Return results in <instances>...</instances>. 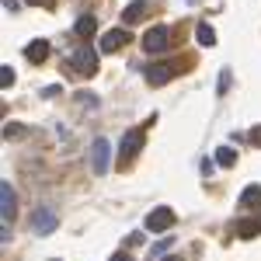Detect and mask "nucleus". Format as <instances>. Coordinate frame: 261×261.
<instances>
[{"label": "nucleus", "instance_id": "nucleus-1", "mask_svg": "<svg viewBox=\"0 0 261 261\" xmlns=\"http://www.w3.org/2000/svg\"><path fill=\"white\" fill-rule=\"evenodd\" d=\"M70 66H73L77 73H84V77H94V73H98V53H94L87 42H81V45L70 53Z\"/></svg>", "mask_w": 261, "mask_h": 261}, {"label": "nucleus", "instance_id": "nucleus-2", "mask_svg": "<svg viewBox=\"0 0 261 261\" xmlns=\"http://www.w3.org/2000/svg\"><path fill=\"white\" fill-rule=\"evenodd\" d=\"M56 226H60V216H56L53 205H39V209H32V233L49 237V233H56Z\"/></svg>", "mask_w": 261, "mask_h": 261}, {"label": "nucleus", "instance_id": "nucleus-3", "mask_svg": "<svg viewBox=\"0 0 261 261\" xmlns=\"http://www.w3.org/2000/svg\"><path fill=\"white\" fill-rule=\"evenodd\" d=\"M167 49H171V28H167V24H157V28H150V32L143 35V53L161 56Z\"/></svg>", "mask_w": 261, "mask_h": 261}, {"label": "nucleus", "instance_id": "nucleus-4", "mask_svg": "<svg viewBox=\"0 0 261 261\" xmlns=\"http://www.w3.org/2000/svg\"><path fill=\"white\" fill-rule=\"evenodd\" d=\"M108 161H112V143L101 136V140L91 143V171L94 174H105L108 171Z\"/></svg>", "mask_w": 261, "mask_h": 261}, {"label": "nucleus", "instance_id": "nucleus-5", "mask_svg": "<svg viewBox=\"0 0 261 261\" xmlns=\"http://www.w3.org/2000/svg\"><path fill=\"white\" fill-rule=\"evenodd\" d=\"M171 226H174V209L171 205H161V209H153L146 216V233H164Z\"/></svg>", "mask_w": 261, "mask_h": 261}, {"label": "nucleus", "instance_id": "nucleus-6", "mask_svg": "<svg viewBox=\"0 0 261 261\" xmlns=\"http://www.w3.org/2000/svg\"><path fill=\"white\" fill-rule=\"evenodd\" d=\"M14 213H18V199H14V188H11L7 181H0V220H4V226H11Z\"/></svg>", "mask_w": 261, "mask_h": 261}, {"label": "nucleus", "instance_id": "nucleus-7", "mask_svg": "<svg viewBox=\"0 0 261 261\" xmlns=\"http://www.w3.org/2000/svg\"><path fill=\"white\" fill-rule=\"evenodd\" d=\"M143 150V129H129L125 136H122V143H119V153H122V164H129L136 153Z\"/></svg>", "mask_w": 261, "mask_h": 261}, {"label": "nucleus", "instance_id": "nucleus-8", "mask_svg": "<svg viewBox=\"0 0 261 261\" xmlns=\"http://www.w3.org/2000/svg\"><path fill=\"white\" fill-rule=\"evenodd\" d=\"M125 42H129V32H122V28H108V32L101 35L98 49H101V53H119Z\"/></svg>", "mask_w": 261, "mask_h": 261}, {"label": "nucleus", "instance_id": "nucleus-9", "mask_svg": "<svg viewBox=\"0 0 261 261\" xmlns=\"http://www.w3.org/2000/svg\"><path fill=\"white\" fill-rule=\"evenodd\" d=\"M143 73H146V84L150 87H161V84L171 81V66L167 63H150V66H143Z\"/></svg>", "mask_w": 261, "mask_h": 261}, {"label": "nucleus", "instance_id": "nucleus-10", "mask_svg": "<svg viewBox=\"0 0 261 261\" xmlns=\"http://www.w3.org/2000/svg\"><path fill=\"white\" fill-rule=\"evenodd\" d=\"M233 230H237V237H244V241H251V237H261V216L233 223Z\"/></svg>", "mask_w": 261, "mask_h": 261}, {"label": "nucleus", "instance_id": "nucleus-11", "mask_svg": "<svg viewBox=\"0 0 261 261\" xmlns=\"http://www.w3.org/2000/svg\"><path fill=\"white\" fill-rule=\"evenodd\" d=\"M49 53H53V49H49V42H45V39H35L28 49H24V56H28L32 63H45V60H49Z\"/></svg>", "mask_w": 261, "mask_h": 261}, {"label": "nucleus", "instance_id": "nucleus-12", "mask_svg": "<svg viewBox=\"0 0 261 261\" xmlns=\"http://www.w3.org/2000/svg\"><path fill=\"white\" fill-rule=\"evenodd\" d=\"M241 205H244V209H251V213H258V209H261V188H258V185H247V188L241 192Z\"/></svg>", "mask_w": 261, "mask_h": 261}, {"label": "nucleus", "instance_id": "nucleus-13", "mask_svg": "<svg viewBox=\"0 0 261 261\" xmlns=\"http://www.w3.org/2000/svg\"><path fill=\"white\" fill-rule=\"evenodd\" d=\"M73 32H77L81 39H91V35L98 32V18H94V14H81L77 24H73Z\"/></svg>", "mask_w": 261, "mask_h": 261}, {"label": "nucleus", "instance_id": "nucleus-14", "mask_svg": "<svg viewBox=\"0 0 261 261\" xmlns=\"http://www.w3.org/2000/svg\"><path fill=\"white\" fill-rule=\"evenodd\" d=\"M143 14H146V4L136 0V4H129V7H125V14H122V18H125V24H136Z\"/></svg>", "mask_w": 261, "mask_h": 261}, {"label": "nucleus", "instance_id": "nucleus-15", "mask_svg": "<svg viewBox=\"0 0 261 261\" xmlns=\"http://www.w3.org/2000/svg\"><path fill=\"white\" fill-rule=\"evenodd\" d=\"M216 164H220V167H233V164H237L233 146H220V150H216Z\"/></svg>", "mask_w": 261, "mask_h": 261}, {"label": "nucleus", "instance_id": "nucleus-16", "mask_svg": "<svg viewBox=\"0 0 261 261\" xmlns=\"http://www.w3.org/2000/svg\"><path fill=\"white\" fill-rule=\"evenodd\" d=\"M195 39H199L202 45L209 49V45H216V32H213L209 24H199V28H195Z\"/></svg>", "mask_w": 261, "mask_h": 261}, {"label": "nucleus", "instance_id": "nucleus-17", "mask_svg": "<svg viewBox=\"0 0 261 261\" xmlns=\"http://www.w3.org/2000/svg\"><path fill=\"white\" fill-rule=\"evenodd\" d=\"M24 133H28V129H24V125H14V122H11V125H4V140H21Z\"/></svg>", "mask_w": 261, "mask_h": 261}, {"label": "nucleus", "instance_id": "nucleus-18", "mask_svg": "<svg viewBox=\"0 0 261 261\" xmlns=\"http://www.w3.org/2000/svg\"><path fill=\"white\" fill-rule=\"evenodd\" d=\"M11 84H14V70L4 63V66H0V87H11Z\"/></svg>", "mask_w": 261, "mask_h": 261}, {"label": "nucleus", "instance_id": "nucleus-19", "mask_svg": "<svg viewBox=\"0 0 261 261\" xmlns=\"http://www.w3.org/2000/svg\"><path fill=\"white\" fill-rule=\"evenodd\" d=\"M230 84H233L230 70H220V94H226V91H230Z\"/></svg>", "mask_w": 261, "mask_h": 261}, {"label": "nucleus", "instance_id": "nucleus-20", "mask_svg": "<svg viewBox=\"0 0 261 261\" xmlns=\"http://www.w3.org/2000/svg\"><path fill=\"white\" fill-rule=\"evenodd\" d=\"M247 140L254 143V150H261V125H254V129L247 133Z\"/></svg>", "mask_w": 261, "mask_h": 261}, {"label": "nucleus", "instance_id": "nucleus-21", "mask_svg": "<svg viewBox=\"0 0 261 261\" xmlns=\"http://www.w3.org/2000/svg\"><path fill=\"white\" fill-rule=\"evenodd\" d=\"M171 244H174V237H167V241H161L157 247H153V258H157V254H164V251H171Z\"/></svg>", "mask_w": 261, "mask_h": 261}, {"label": "nucleus", "instance_id": "nucleus-22", "mask_svg": "<svg viewBox=\"0 0 261 261\" xmlns=\"http://www.w3.org/2000/svg\"><path fill=\"white\" fill-rule=\"evenodd\" d=\"M81 108H98V98H91V94H81Z\"/></svg>", "mask_w": 261, "mask_h": 261}, {"label": "nucleus", "instance_id": "nucleus-23", "mask_svg": "<svg viewBox=\"0 0 261 261\" xmlns=\"http://www.w3.org/2000/svg\"><path fill=\"white\" fill-rule=\"evenodd\" d=\"M4 11H11V14H14V11H18V0H4Z\"/></svg>", "mask_w": 261, "mask_h": 261}, {"label": "nucleus", "instance_id": "nucleus-24", "mask_svg": "<svg viewBox=\"0 0 261 261\" xmlns=\"http://www.w3.org/2000/svg\"><path fill=\"white\" fill-rule=\"evenodd\" d=\"M112 261H133V258H129L125 251H119V254H115V258H112Z\"/></svg>", "mask_w": 261, "mask_h": 261}, {"label": "nucleus", "instance_id": "nucleus-25", "mask_svg": "<svg viewBox=\"0 0 261 261\" xmlns=\"http://www.w3.org/2000/svg\"><path fill=\"white\" fill-rule=\"evenodd\" d=\"M32 4H53V0H32Z\"/></svg>", "mask_w": 261, "mask_h": 261}, {"label": "nucleus", "instance_id": "nucleus-26", "mask_svg": "<svg viewBox=\"0 0 261 261\" xmlns=\"http://www.w3.org/2000/svg\"><path fill=\"white\" fill-rule=\"evenodd\" d=\"M167 261H178V258H167Z\"/></svg>", "mask_w": 261, "mask_h": 261}]
</instances>
